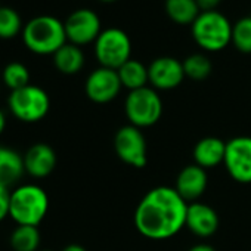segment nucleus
<instances>
[{
    "label": "nucleus",
    "mask_w": 251,
    "mask_h": 251,
    "mask_svg": "<svg viewBox=\"0 0 251 251\" xmlns=\"http://www.w3.org/2000/svg\"><path fill=\"white\" fill-rule=\"evenodd\" d=\"M182 64H183L185 75L194 81H202V80L208 78L213 71V64L210 61V58L202 52L188 55L182 61Z\"/></svg>",
    "instance_id": "nucleus-22"
},
{
    "label": "nucleus",
    "mask_w": 251,
    "mask_h": 251,
    "mask_svg": "<svg viewBox=\"0 0 251 251\" xmlns=\"http://www.w3.org/2000/svg\"><path fill=\"white\" fill-rule=\"evenodd\" d=\"M124 112L135 127L145 129L157 124L163 115V100L151 86L129 92L124 100Z\"/></svg>",
    "instance_id": "nucleus-5"
},
{
    "label": "nucleus",
    "mask_w": 251,
    "mask_h": 251,
    "mask_svg": "<svg viewBox=\"0 0 251 251\" xmlns=\"http://www.w3.org/2000/svg\"><path fill=\"white\" fill-rule=\"evenodd\" d=\"M21 34L25 48L36 55H53L68 42L64 23L52 15L34 17Z\"/></svg>",
    "instance_id": "nucleus-2"
},
{
    "label": "nucleus",
    "mask_w": 251,
    "mask_h": 251,
    "mask_svg": "<svg viewBox=\"0 0 251 251\" xmlns=\"http://www.w3.org/2000/svg\"><path fill=\"white\" fill-rule=\"evenodd\" d=\"M188 251H216V250L210 244H197V245L191 247Z\"/></svg>",
    "instance_id": "nucleus-28"
},
{
    "label": "nucleus",
    "mask_w": 251,
    "mask_h": 251,
    "mask_svg": "<svg viewBox=\"0 0 251 251\" xmlns=\"http://www.w3.org/2000/svg\"><path fill=\"white\" fill-rule=\"evenodd\" d=\"M207 185H208L207 170L194 163V164L185 166L179 172L176 177L175 189L189 204V202L198 201L204 195Z\"/></svg>",
    "instance_id": "nucleus-13"
},
{
    "label": "nucleus",
    "mask_w": 251,
    "mask_h": 251,
    "mask_svg": "<svg viewBox=\"0 0 251 251\" xmlns=\"http://www.w3.org/2000/svg\"><path fill=\"white\" fill-rule=\"evenodd\" d=\"M232 23L216 11H204L191 25L194 42L204 52H220L232 45Z\"/></svg>",
    "instance_id": "nucleus-4"
},
{
    "label": "nucleus",
    "mask_w": 251,
    "mask_h": 251,
    "mask_svg": "<svg viewBox=\"0 0 251 251\" xmlns=\"http://www.w3.org/2000/svg\"><path fill=\"white\" fill-rule=\"evenodd\" d=\"M64 25L68 43L80 48L95 43L103 30L99 15L89 8H78L73 11L64 21Z\"/></svg>",
    "instance_id": "nucleus-9"
},
{
    "label": "nucleus",
    "mask_w": 251,
    "mask_h": 251,
    "mask_svg": "<svg viewBox=\"0 0 251 251\" xmlns=\"http://www.w3.org/2000/svg\"><path fill=\"white\" fill-rule=\"evenodd\" d=\"M53 65L55 68L67 75L77 74L84 67L86 58L80 46L73 43H65L61 49H58L53 55Z\"/></svg>",
    "instance_id": "nucleus-18"
},
{
    "label": "nucleus",
    "mask_w": 251,
    "mask_h": 251,
    "mask_svg": "<svg viewBox=\"0 0 251 251\" xmlns=\"http://www.w3.org/2000/svg\"><path fill=\"white\" fill-rule=\"evenodd\" d=\"M40 230L37 226L18 225L9 238V244L14 251H39Z\"/></svg>",
    "instance_id": "nucleus-21"
},
{
    "label": "nucleus",
    "mask_w": 251,
    "mask_h": 251,
    "mask_svg": "<svg viewBox=\"0 0 251 251\" xmlns=\"http://www.w3.org/2000/svg\"><path fill=\"white\" fill-rule=\"evenodd\" d=\"M103 3H112V2H117V0H100Z\"/></svg>",
    "instance_id": "nucleus-31"
},
{
    "label": "nucleus",
    "mask_w": 251,
    "mask_h": 251,
    "mask_svg": "<svg viewBox=\"0 0 251 251\" xmlns=\"http://www.w3.org/2000/svg\"><path fill=\"white\" fill-rule=\"evenodd\" d=\"M39 251H52V250H39Z\"/></svg>",
    "instance_id": "nucleus-32"
},
{
    "label": "nucleus",
    "mask_w": 251,
    "mask_h": 251,
    "mask_svg": "<svg viewBox=\"0 0 251 251\" xmlns=\"http://www.w3.org/2000/svg\"><path fill=\"white\" fill-rule=\"evenodd\" d=\"M219 225V214L211 205L200 201L188 204L185 227H188L194 235L200 238H208L217 232Z\"/></svg>",
    "instance_id": "nucleus-14"
},
{
    "label": "nucleus",
    "mask_w": 251,
    "mask_h": 251,
    "mask_svg": "<svg viewBox=\"0 0 251 251\" xmlns=\"http://www.w3.org/2000/svg\"><path fill=\"white\" fill-rule=\"evenodd\" d=\"M226 152V142L216 136H207L200 139L194 147L195 164L202 169H213L223 164Z\"/></svg>",
    "instance_id": "nucleus-16"
},
{
    "label": "nucleus",
    "mask_w": 251,
    "mask_h": 251,
    "mask_svg": "<svg viewBox=\"0 0 251 251\" xmlns=\"http://www.w3.org/2000/svg\"><path fill=\"white\" fill-rule=\"evenodd\" d=\"M150 84L155 90H173L185 80L183 64L175 56H158L148 65Z\"/></svg>",
    "instance_id": "nucleus-12"
},
{
    "label": "nucleus",
    "mask_w": 251,
    "mask_h": 251,
    "mask_svg": "<svg viewBox=\"0 0 251 251\" xmlns=\"http://www.w3.org/2000/svg\"><path fill=\"white\" fill-rule=\"evenodd\" d=\"M21 15L9 6H0V39L9 40L23 33Z\"/></svg>",
    "instance_id": "nucleus-23"
},
{
    "label": "nucleus",
    "mask_w": 251,
    "mask_h": 251,
    "mask_svg": "<svg viewBox=\"0 0 251 251\" xmlns=\"http://www.w3.org/2000/svg\"><path fill=\"white\" fill-rule=\"evenodd\" d=\"M9 200H11V191L8 188L0 186V222L9 216Z\"/></svg>",
    "instance_id": "nucleus-26"
},
{
    "label": "nucleus",
    "mask_w": 251,
    "mask_h": 251,
    "mask_svg": "<svg viewBox=\"0 0 251 251\" xmlns=\"http://www.w3.org/2000/svg\"><path fill=\"white\" fill-rule=\"evenodd\" d=\"M9 111L23 123H37L43 120L50 109V99L45 89L28 84L12 90L8 98Z\"/></svg>",
    "instance_id": "nucleus-7"
},
{
    "label": "nucleus",
    "mask_w": 251,
    "mask_h": 251,
    "mask_svg": "<svg viewBox=\"0 0 251 251\" xmlns=\"http://www.w3.org/2000/svg\"><path fill=\"white\" fill-rule=\"evenodd\" d=\"M232 45L241 53H251V15L239 18L232 25Z\"/></svg>",
    "instance_id": "nucleus-25"
},
{
    "label": "nucleus",
    "mask_w": 251,
    "mask_h": 251,
    "mask_svg": "<svg viewBox=\"0 0 251 251\" xmlns=\"http://www.w3.org/2000/svg\"><path fill=\"white\" fill-rule=\"evenodd\" d=\"M95 58L99 67L118 70L132 58V40L118 27H108L100 31L93 43Z\"/></svg>",
    "instance_id": "nucleus-6"
},
{
    "label": "nucleus",
    "mask_w": 251,
    "mask_h": 251,
    "mask_svg": "<svg viewBox=\"0 0 251 251\" xmlns=\"http://www.w3.org/2000/svg\"><path fill=\"white\" fill-rule=\"evenodd\" d=\"M117 73H118L123 87H126L129 92L142 89V87L148 86V83H150L148 65H145L144 62L133 59V58H130L127 62H124L117 70Z\"/></svg>",
    "instance_id": "nucleus-19"
},
{
    "label": "nucleus",
    "mask_w": 251,
    "mask_h": 251,
    "mask_svg": "<svg viewBox=\"0 0 251 251\" xmlns=\"http://www.w3.org/2000/svg\"><path fill=\"white\" fill-rule=\"evenodd\" d=\"M123 84L120 81L117 70L98 67L86 78L84 92L86 96L95 103L112 102L121 92Z\"/></svg>",
    "instance_id": "nucleus-11"
},
{
    "label": "nucleus",
    "mask_w": 251,
    "mask_h": 251,
    "mask_svg": "<svg viewBox=\"0 0 251 251\" xmlns=\"http://www.w3.org/2000/svg\"><path fill=\"white\" fill-rule=\"evenodd\" d=\"M223 164L238 183H251V136H236L226 142Z\"/></svg>",
    "instance_id": "nucleus-10"
},
{
    "label": "nucleus",
    "mask_w": 251,
    "mask_h": 251,
    "mask_svg": "<svg viewBox=\"0 0 251 251\" xmlns=\"http://www.w3.org/2000/svg\"><path fill=\"white\" fill-rule=\"evenodd\" d=\"M220 2H222V0H197L201 12H204V11H216V8L220 5Z\"/></svg>",
    "instance_id": "nucleus-27"
},
{
    "label": "nucleus",
    "mask_w": 251,
    "mask_h": 251,
    "mask_svg": "<svg viewBox=\"0 0 251 251\" xmlns=\"http://www.w3.org/2000/svg\"><path fill=\"white\" fill-rule=\"evenodd\" d=\"M62 251H87V250L83 245H80V244H70Z\"/></svg>",
    "instance_id": "nucleus-29"
},
{
    "label": "nucleus",
    "mask_w": 251,
    "mask_h": 251,
    "mask_svg": "<svg viewBox=\"0 0 251 251\" xmlns=\"http://www.w3.org/2000/svg\"><path fill=\"white\" fill-rule=\"evenodd\" d=\"M5 127H6V117H5V112L0 109V135L3 133Z\"/></svg>",
    "instance_id": "nucleus-30"
},
{
    "label": "nucleus",
    "mask_w": 251,
    "mask_h": 251,
    "mask_svg": "<svg viewBox=\"0 0 251 251\" xmlns=\"http://www.w3.org/2000/svg\"><path fill=\"white\" fill-rule=\"evenodd\" d=\"M49 210V197L43 188L25 183L11 191L9 216L17 225L39 226Z\"/></svg>",
    "instance_id": "nucleus-3"
},
{
    "label": "nucleus",
    "mask_w": 251,
    "mask_h": 251,
    "mask_svg": "<svg viewBox=\"0 0 251 251\" xmlns=\"http://www.w3.org/2000/svg\"><path fill=\"white\" fill-rule=\"evenodd\" d=\"M25 173L42 179L49 176L56 167V152L48 144H36L27 150L23 157Z\"/></svg>",
    "instance_id": "nucleus-15"
},
{
    "label": "nucleus",
    "mask_w": 251,
    "mask_h": 251,
    "mask_svg": "<svg viewBox=\"0 0 251 251\" xmlns=\"http://www.w3.org/2000/svg\"><path fill=\"white\" fill-rule=\"evenodd\" d=\"M114 150L117 157L135 169H144L148 161L147 139L142 129L132 124L120 127L114 136Z\"/></svg>",
    "instance_id": "nucleus-8"
},
{
    "label": "nucleus",
    "mask_w": 251,
    "mask_h": 251,
    "mask_svg": "<svg viewBox=\"0 0 251 251\" xmlns=\"http://www.w3.org/2000/svg\"><path fill=\"white\" fill-rule=\"evenodd\" d=\"M188 202L172 186L148 191L135 210L138 232L152 241H164L179 233L186 223Z\"/></svg>",
    "instance_id": "nucleus-1"
},
{
    "label": "nucleus",
    "mask_w": 251,
    "mask_h": 251,
    "mask_svg": "<svg viewBox=\"0 0 251 251\" xmlns=\"http://www.w3.org/2000/svg\"><path fill=\"white\" fill-rule=\"evenodd\" d=\"M2 80L11 92L18 90L30 84V71L21 62H11L2 71Z\"/></svg>",
    "instance_id": "nucleus-24"
},
{
    "label": "nucleus",
    "mask_w": 251,
    "mask_h": 251,
    "mask_svg": "<svg viewBox=\"0 0 251 251\" xmlns=\"http://www.w3.org/2000/svg\"><path fill=\"white\" fill-rule=\"evenodd\" d=\"M164 11L177 25H192L201 14L197 0H164Z\"/></svg>",
    "instance_id": "nucleus-20"
},
{
    "label": "nucleus",
    "mask_w": 251,
    "mask_h": 251,
    "mask_svg": "<svg viewBox=\"0 0 251 251\" xmlns=\"http://www.w3.org/2000/svg\"><path fill=\"white\" fill-rule=\"evenodd\" d=\"M25 173L23 157L6 147H0V186L11 188Z\"/></svg>",
    "instance_id": "nucleus-17"
}]
</instances>
